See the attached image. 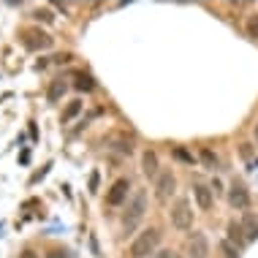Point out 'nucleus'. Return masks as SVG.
I'll return each mask as SVG.
<instances>
[{
	"mask_svg": "<svg viewBox=\"0 0 258 258\" xmlns=\"http://www.w3.org/2000/svg\"><path fill=\"white\" fill-rule=\"evenodd\" d=\"M22 44H25V49H30V52H41V49H49L54 44V38L49 33L38 30V27H27L22 33Z\"/></svg>",
	"mask_w": 258,
	"mask_h": 258,
	"instance_id": "3",
	"label": "nucleus"
},
{
	"mask_svg": "<svg viewBox=\"0 0 258 258\" xmlns=\"http://www.w3.org/2000/svg\"><path fill=\"white\" fill-rule=\"evenodd\" d=\"M174 187H177V179H174L171 171L158 174V182H155V196H158V201H169V196L174 193Z\"/></svg>",
	"mask_w": 258,
	"mask_h": 258,
	"instance_id": "6",
	"label": "nucleus"
},
{
	"mask_svg": "<svg viewBox=\"0 0 258 258\" xmlns=\"http://www.w3.org/2000/svg\"><path fill=\"white\" fill-rule=\"evenodd\" d=\"M128 193H131V179L120 177L114 185L109 187V193H106V204H111V207H120L122 201L128 199Z\"/></svg>",
	"mask_w": 258,
	"mask_h": 258,
	"instance_id": "5",
	"label": "nucleus"
},
{
	"mask_svg": "<svg viewBox=\"0 0 258 258\" xmlns=\"http://www.w3.org/2000/svg\"><path fill=\"white\" fill-rule=\"evenodd\" d=\"M171 223L179 228V231H187L193 223V212H190V204H187V199H179L177 204L171 207Z\"/></svg>",
	"mask_w": 258,
	"mask_h": 258,
	"instance_id": "4",
	"label": "nucleus"
},
{
	"mask_svg": "<svg viewBox=\"0 0 258 258\" xmlns=\"http://www.w3.org/2000/svg\"><path fill=\"white\" fill-rule=\"evenodd\" d=\"M98 187V171H93V177H90V190H95Z\"/></svg>",
	"mask_w": 258,
	"mask_h": 258,
	"instance_id": "22",
	"label": "nucleus"
},
{
	"mask_svg": "<svg viewBox=\"0 0 258 258\" xmlns=\"http://www.w3.org/2000/svg\"><path fill=\"white\" fill-rule=\"evenodd\" d=\"M76 90H85V93H90V90L95 87V82L90 79V76H76V85H74Z\"/></svg>",
	"mask_w": 258,
	"mask_h": 258,
	"instance_id": "17",
	"label": "nucleus"
},
{
	"mask_svg": "<svg viewBox=\"0 0 258 258\" xmlns=\"http://www.w3.org/2000/svg\"><path fill=\"white\" fill-rule=\"evenodd\" d=\"M155 258H177V255H174L171 250H160V253H158Z\"/></svg>",
	"mask_w": 258,
	"mask_h": 258,
	"instance_id": "23",
	"label": "nucleus"
},
{
	"mask_svg": "<svg viewBox=\"0 0 258 258\" xmlns=\"http://www.w3.org/2000/svg\"><path fill=\"white\" fill-rule=\"evenodd\" d=\"M187 253H190V258H207L209 255V242L201 231H193L190 242H187Z\"/></svg>",
	"mask_w": 258,
	"mask_h": 258,
	"instance_id": "7",
	"label": "nucleus"
},
{
	"mask_svg": "<svg viewBox=\"0 0 258 258\" xmlns=\"http://www.w3.org/2000/svg\"><path fill=\"white\" fill-rule=\"evenodd\" d=\"M144 212H147V193L136 190L134 199H131V204H128V212H125V220H122L125 231H134L139 226V220L144 218Z\"/></svg>",
	"mask_w": 258,
	"mask_h": 258,
	"instance_id": "2",
	"label": "nucleus"
},
{
	"mask_svg": "<svg viewBox=\"0 0 258 258\" xmlns=\"http://www.w3.org/2000/svg\"><path fill=\"white\" fill-rule=\"evenodd\" d=\"M228 204L236 207V209H247L250 207V193L245 190V185L234 182L231 187H228Z\"/></svg>",
	"mask_w": 258,
	"mask_h": 258,
	"instance_id": "8",
	"label": "nucleus"
},
{
	"mask_svg": "<svg viewBox=\"0 0 258 258\" xmlns=\"http://www.w3.org/2000/svg\"><path fill=\"white\" fill-rule=\"evenodd\" d=\"M245 33H247L250 38H255V41H258V14L247 17V22H245Z\"/></svg>",
	"mask_w": 258,
	"mask_h": 258,
	"instance_id": "15",
	"label": "nucleus"
},
{
	"mask_svg": "<svg viewBox=\"0 0 258 258\" xmlns=\"http://www.w3.org/2000/svg\"><path fill=\"white\" fill-rule=\"evenodd\" d=\"M174 155H177L179 160H187V163H193V158H190V155H187V152H185V150H179V147H177V150H174Z\"/></svg>",
	"mask_w": 258,
	"mask_h": 258,
	"instance_id": "21",
	"label": "nucleus"
},
{
	"mask_svg": "<svg viewBox=\"0 0 258 258\" xmlns=\"http://www.w3.org/2000/svg\"><path fill=\"white\" fill-rule=\"evenodd\" d=\"M19 258H38V255L33 253V250H22V253H19Z\"/></svg>",
	"mask_w": 258,
	"mask_h": 258,
	"instance_id": "24",
	"label": "nucleus"
},
{
	"mask_svg": "<svg viewBox=\"0 0 258 258\" xmlns=\"http://www.w3.org/2000/svg\"><path fill=\"white\" fill-rule=\"evenodd\" d=\"M220 250H223V255H226V258H239V247L231 245L228 239H223V242H220Z\"/></svg>",
	"mask_w": 258,
	"mask_h": 258,
	"instance_id": "16",
	"label": "nucleus"
},
{
	"mask_svg": "<svg viewBox=\"0 0 258 258\" xmlns=\"http://www.w3.org/2000/svg\"><path fill=\"white\" fill-rule=\"evenodd\" d=\"M33 17H36L38 22H46V25H52V22H54V14H52L49 9H38L36 14H33Z\"/></svg>",
	"mask_w": 258,
	"mask_h": 258,
	"instance_id": "18",
	"label": "nucleus"
},
{
	"mask_svg": "<svg viewBox=\"0 0 258 258\" xmlns=\"http://www.w3.org/2000/svg\"><path fill=\"white\" fill-rule=\"evenodd\" d=\"M79 111H82V101H71V103L66 106V111H62V122H71L74 117L79 114Z\"/></svg>",
	"mask_w": 258,
	"mask_h": 258,
	"instance_id": "14",
	"label": "nucleus"
},
{
	"mask_svg": "<svg viewBox=\"0 0 258 258\" xmlns=\"http://www.w3.org/2000/svg\"><path fill=\"white\" fill-rule=\"evenodd\" d=\"M66 90H68L66 82H62V79H54L52 85H49V90H46V98H49V101L54 103V101H60L62 95H66Z\"/></svg>",
	"mask_w": 258,
	"mask_h": 258,
	"instance_id": "13",
	"label": "nucleus"
},
{
	"mask_svg": "<svg viewBox=\"0 0 258 258\" xmlns=\"http://www.w3.org/2000/svg\"><path fill=\"white\" fill-rule=\"evenodd\" d=\"M142 169H144V174H147V177H155L158 174V155L155 152H144L142 155Z\"/></svg>",
	"mask_w": 258,
	"mask_h": 258,
	"instance_id": "12",
	"label": "nucleus"
},
{
	"mask_svg": "<svg viewBox=\"0 0 258 258\" xmlns=\"http://www.w3.org/2000/svg\"><path fill=\"white\" fill-rule=\"evenodd\" d=\"M193 196H196V204L201 209H209L212 207V190H209L207 185H196L193 187Z\"/></svg>",
	"mask_w": 258,
	"mask_h": 258,
	"instance_id": "11",
	"label": "nucleus"
},
{
	"mask_svg": "<svg viewBox=\"0 0 258 258\" xmlns=\"http://www.w3.org/2000/svg\"><path fill=\"white\" fill-rule=\"evenodd\" d=\"M158 242H160V231H158V228H144V231L131 242L128 253H131V258H147V255L155 253Z\"/></svg>",
	"mask_w": 258,
	"mask_h": 258,
	"instance_id": "1",
	"label": "nucleus"
},
{
	"mask_svg": "<svg viewBox=\"0 0 258 258\" xmlns=\"http://www.w3.org/2000/svg\"><path fill=\"white\" fill-rule=\"evenodd\" d=\"M46 258H71V255H68V250H49Z\"/></svg>",
	"mask_w": 258,
	"mask_h": 258,
	"instance_id": "20",
	"label": "nucleus"
},
{
	"mask_svg": "<svg viewBox=\"0 0 258 258\" xmlns=\"http://www.w3.org/2000/svg\"><path fill=\"white\" fill-rule=\"evenodd\" d=\"M253 136H255V142H258V125H255V128H253Z\"/></svg>",
	"mask_w": 258,
	"mask_h": 258,
	"instance_id": "25",
	"label": "nucleus"
},
{
	"mask_svg": "<svg viewBox=\"0 0 258 258\" xmlns=\"http://www.w3.org/2000/svg\"><path fill=\"white\" fill-rule=\"evenodd\" d=\"M228 242H231V245H236L239 250L247 245V236H245V231H242V223H236V220L228 223Z\"/></svg>",
	"mask_w": 258,
	"mask_h": 258,
	"instance_id": "9",
	"label": "nucleus"
},
{
	"mask_svg": "<svg viewBox=\"0 0 258 258\" xmlns=\"http://www.w3.org/2000/svg\"><path fill=\"white\" fill-rule=\"evenodd\" d=\"M201 160H204V166H207V169H215V166H218V158H215V155H212V152H209L207 147L201 150Z\"/></svg>",
	"mask_w": 258,
	"mask_h": 258,
	"instance_id": "19",
	"label": "nucleus"
},
{
	"mask_svg": "<svg viewBox=\"0 0 258 258\" xmlns=\"http://www.w3.org/2000/svg\"><path fill=\"white\" fill-rule=\"evenodd\" d=\"M242 231H245L247 242H255L258 239V218L253 212H245V218H242Z\"/></svg>",
	"mask_w": 258,
	"mask_h": 258,
	"instance_id": "10",
	"label": "nucleus"
}]
</instances>
